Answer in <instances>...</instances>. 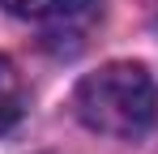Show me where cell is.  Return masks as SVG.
<instances>
[{
  "label": "cell",
  "instance_id": "cell-2",
  "mask_svg": "<svg viewBox=\"0 0 158 154\" xmlns=\"http://www.w3.org/2000/svg\"><path fill=\"white\" fill-rule=\"evenodd\" d=\"M22 107H26L22 73H17V64H13L9 56H0V133H9V128L17 124Z\"/></svg>",
  "mask_w": 158,
  "mask_h": 154
},
{
  "label": "cell",
  "instance_id": "cell-1",
  "mask_svg": "<svg viewBox=\"0 0 158 154\" xmlns=\"http://www.w3.org/2000/svg\"><path fill=\"white\" fill-rule=\"evenodd\" d=\"M81 124L103 133V137H141L158 120V86L145 73V64L132 60H111L103 69L81 77L73 94Z\"/></svg>",
  "mask_w": 158,
  "mask_h": 154
},
{
  "label": "cell",
  "instance_id": "cell-3",
  "mask_svg": "<svg viewBox=\"0 0 158 154\" xmlns=\"http://www.w3.org/2000/svg\"><path fill=\"white\" fill-rule=\"evenodd\" d=\"M0 4H4V13L26 17V22H60V17L81 13L90 0H0Z\"/></svg>",
  "mask_w": 158,
  "mask_h": 154
}]
</instances>
